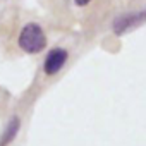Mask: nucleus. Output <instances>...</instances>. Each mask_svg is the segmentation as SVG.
I'll list each match as a JSON object with an SVG mask.
<instances>
[{
    "instance_id": "nucleus-1",
    "label": "nucleus",
    "mask_w": 146,
    "mask_h": 146,
    "mask_svg": "<svg viewBox=\"0 0 146 146\" xmlns=\"http://www.w3.org/2000/svg\"><path fill=\"white\" fill-rule=\"evenodd\" d=\"M17 45H19V48L24 53H28V55H38L48 45L46 33H45V29L38 23H28L19 31Z\"/></svg>"
},
{
    "instance_id": "nucleus-3",
    "label": "nucleus",
    "mask_w": 146,
    "mask_h": 146,
    "mask_svg": "<svg viewBox=\"0 0 146 146\" xmlns=\"http://www.w3.org/2000/svg\"><path fill=\"white\" fill-rule=\"evenodd\" d=\"M69 60V52L62 46H55V48H50L43 58V72L45 76L52 78V76H57L58 72L65 67Z\"/></svg>"
},
{
    "instance_id": "nucleus-4",
    "label": "nucleus",
    "mask_w": 146,
    "mask_h": 146,
    "mask_svg": "<svg viewBox=\"0 0 146 146\" xmlns=\"http://www.w3.org/2000/svg\"><path fill=\"white\" fill-rule=\"evenodd\" d=\"M19 129H21V119L17 115L11 117L9 122L5 124L2 134H0V146H9L19 134Z\"/></svg>"
},
{
    "instance_id": "nucleus-5",
    "label": "nucleus",
    "mask_w": 146,
    "mask_h": 146,
    "mask_svg": "<svg viewBox=\"0 0 146 146\" xmlns=\"http://www.w3.org/2000/svg\"><path fill=\"white\" fill-rule=\"evenodd\" d=\"M72 2H74L76 7H88L91 4V0H72Z\"/></svg>"
},
{
    "instance_id": "nucleus-2",
    "label": "nucleus",
    "mask_w": 146,
    "mask_h": 146,
    "mask_svg": "<svg viewBox=\"0 0 146 146\" xmlns=\"http://www.w3.org/2000/svg\"><path fill=\"white\" fill-rule=\"evenodd\" d=\"M146 23V9H139V11H131V12H124L120 16H117L112 23V31L115 36H124L129 31L139 28L141 24Z\"/></svg>"
}]
</instances>
